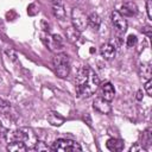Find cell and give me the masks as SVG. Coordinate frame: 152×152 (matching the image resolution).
<instances>
[{"mask_svg":"<svg viewBox=\"0 0 152 152\" xmlns=\"http://www.w3.org/2000/svg\"><path fill=\"white\" fill-rule=\"evenodd\" d=\"M76 91L82 97L91 96L100 86V78L97 74L89 66H81L75 76Z\"/></svg>","mask_w":152,"mask_h":152,"instance_id":"6da1fadb","label":"cell"},{"mask_svg":"<svg viewBox=\"0 0 152 152\" xmlns=\"http://www.w3.org/2000/svg\"><path fill=\"white\" fill-rule=\"evenodd\" d=\"M6 142H10V141H14V140H19V141H23L27 150H32L34 144L37 142L38 138H37V134L34 133V131L32 128H28V127H20L18 129H14V131H7L6 132Z\"/></svg>","mask_w":152,"mask_h":152,"instance_id":"7a4b0ae2","label":"cell"},{"mask_svg":"<svg viewBox=\"0 0 152 152\" xmlns=\"http://www.w3.org/2000/svg\"><path fill=\"white\" fill-rule=\"evenodd\" d=\"M55 72L58 77L65 78L70 72V59L66 53H57L52 59Z\"/></svg>","mask_w":152,"mask_h":152,"instance_id":"3957f363","label":"cell"},{"mask_svg":"<svg viewBox=\"0 0 152 152\" xmlns=\"http://www.w3.org/2000/svg\"><path fill=\"white\" fill-rule=\"evenodd\" d=\"M40 39L45 44V46L52 52L63 49V39L58 34H50L48 31H43L40 33Z\"/></svg>","mask_w":152,"mask_h":152,"instance_id":"277c9868","label":"cell"},{"mask_svg":"<svg viewBox=\"0 0 152 152\" xmlns=\"http://www.w3.org/2000/svg\"><path fill=\"white\" fill-rule=\"evenodd\" d=\"M52 151L57 152H76V151H82V147L78 142L70 140V139H57L53 145L51 146Z\"/></svg>","mask_w":152,"mask_h":152,"instance_id":"5b68a950","label":"cell"},{"mask_svg":"<svg viewBox=\"0 0 152 152\" xmlns=\"http://www.w3.org/2000/svg\"><path fill=\"white\" fill-rule=\"evenodd\" d=\"M71 24H72V27L76 28L78 32H82L88 26L86 14L77 7H74L71 11Z\"/></svg>","mask_w":152,"mask_h":152,"instance_id":"8992f818","label":"cell"},{"mask_svg":"<svg viewBox=\"0 0 152 152\" xmlns=\"http://www.w3.org/2000/svg\"><path fill=\"white\" fill-rule=\"evenodd\" d=\"M110 19H112V24H113L114 28L119 33H125L127 31V21L119 13V11H113L112 12V15H110Z\"/></svg>","mask_w":152,"mask_h":152,"instance_id":"52a82bcc","label":"cell"},{"mask_svg":"<svg viewBox=\"0 0 152 152\" xmlns=\"http://www.w3.org/2000/svg\"><path fill=\"white\" fill-rule=\"evenodd\" d=\"M93 107H94V109H95L96 112H99V113H101V114H108V113H110V110H112V106H110L109 101L104 100V99L101 97V96L95 97V100L93 101Z\"/></svg>","mask_w":152,"mask_h":152,"instance_id":"ba28073f","label":"cell"},{"mask_svg":"<svg viewBox=\"0 0 152 152\" xmlns=\"http://www.w3.org/2000/svg\"><path fill=\"white\" fill-rule=\"evenodd\" d=\"M115 95V89L110 82H104L100 86V96L107 101H112Z\"/></svg>","mask_w":152,"mask_h":152,"instance_id":"9c48e42d","label":"cell"},{"mask_svg":"<svg viewBox=\"0 0 152 152\" xmlns=\"http://www.w3.org/2000/svg\"><path fill=\"white\" fill-rule=\"evenodd\" d=\"M122 17H133L138 13V7L133 1H125L121 5L120 12H119Z\"/></svg>","mask_w":152,"mask_h":152,"instance_id":"30bf717a","label":"cell"},{"mask_svg":"<svg viewBox=\"0 0 152 152\" xmlns=\"http://www.w3.org/2000/svg\"><path fill=\"white\" fill-rule=\"evenodd\" d=\"M100 53L104 59L109 61L115 56V46L109 43H104L100 48Z\"/></svg>","mask_w":152,"mask_h":152,"instance_id":"8fae6325","label":"cell"},{"mask_svg":"<svg viewBox=\"0 0 152 152\" xmlns=\"http://www.w3.org/2000/svg\"><path fill=\"white\" fill-rule=\"evenodd\" d=\"M46 119L52 126H61L64 124V120H65L64 116H62L58 112H55V110H49Z\"/></svg>","mask_w":152,"mask_h":152,"instance_id":"7c38bea8","label":"cell"},{"mask_svg":"<svg viewBox=\"0 0 152 152\" xmlns=\"http://www.w3.org/2000/svg\"><path fill=\"white\" fill-rule=\"evenodd\" d=\"M6 148L10 152H25L27 150L26 145L23 141H19V140H14V141L7 142V147Z\"/></svg>","mask_w":152,"mask_h":152,"instance_id":"4fadbf2b","label":"cell"},{"mask_svg":"<svg viewBox=\"0 0 152 152\" xmlns=\"http://www.w3.org/2000/svg\"><path fill=\"white\" fill-rule=\"evenodd\" d=\"M87 24H88L93 30L97 31V30L100 28V25H101V18H100V15H99L97 13H95V12L90 13V14L87 17Z\"/></svg>","mask_w":152,"mask_h":152,"instance_id":"5bb4252c","label":"cell"},{"mask_svg":"<svg viewBox=\"0 0 152 152\" xmlns=\"http://www.w3.org/2000/svg\"><path fill=\"white\" fill-rule=\"evenodd\" d=\"M124 141L120 139H115V138H110L107 140L106 142V147L109 151H121L124 148Z\"/></svg>","mask_w":152,"mask_h":152,"instance_id":"9a60e30c","label":"cell"},{"mask_svg":"<svg viewBox=\"0 0 152 152\" xmlns=\"http://www.w3.org/2000/svg\"><path fill=\"white\" fill-rule=\"evenodd\" d=\"M140 138H141V145L144 146V148L145 150H147V147L151 145V141H152V135H151V129L150 128H147V129H145L142 133H141V135H140Z\"/></svg>","mask_w":152,"mask_h":152,"instance_id":"2e32d148","label":"cell"},{"mask_svg":"<svg viewBox=\"0 0 152 152\" xmlns=\"http://www.w3.org/2000/svg\"><path fill=\"white\" fill-rule=\"evenodd\" d=\"M65 34H66V38H68L71 43H75V42L78 39V37H80V32H78L76 28H74L72 26L65 28Z\"/></svg>","mask_w":152,"mask_h":152,"instance_id":"e0dca14e","label":"cell"},{"mask_svg":"<svg viewBox=\"0 0 152 152\" xmlns=\"http://www.w3.org/2000/svg\"><path fill=\"white\" fill-rule=\"evenodd\" d=\"M139 75L142 80L147 81V80H151V66L148 64L146 65H141L140 66V70H139Z\"/></svg>","mask_w":152,"mask_h":152,"instance_id":"ac0fdd59","label":"cell"},{"mask_svg":"<svg viewBox=\"0 0 152 152\" xmlns=\"http://www.w3.org/2000/svg\"><path fill=\"white\" fill-rule=\"evenodd\" d=\"M52 11L55 17H57V19H64L65 17L64 5H52Z\"/></svg>","mask_w":152,"mask_h":152,"instance_id":"d6986e66","label":"cell"},{"mask_svg":"<svg viewBox=\"0 0 152 152\" xmlns=\"http://www.w3.org/2000/svg\"><path fill=\"white\" fill-rule=\"evenodd\" d=\"M32 150L38 151V152H40V151H52L51 147L45 141H42V140H37V142L34 144V146H33Z\"/></svg>","mask_w":152,"mask_h":152,"instance_id":"ffe728a7","label":"cell"},{"mask_svg":"<svg viewBox=\"0 0 152 152\" xmlns=\"http://www.w3.org/2000/svg\"><path fill=\"white\" fill-rule=\"evenodd\" d=\"M145 91L148 96H152V81L151 80H147L146 83H145Z\"/></svg>","mask_w":152,"mask_h":152,"instance_id":"44dd1931","label":"cell"},{"mask_svg":"<svg viewBox=\"0 0 152 152\" xmlns=\"http://www.w3.org/2000/svg\"><path fill=\"white\" fill-rule=\"evenodd\" d=\"M135 44H137V37L133 36V34L128 36V38H127V46L132 48V46H134Z\"/></svg>","mask_w":152,"mask_h":152,"instance_id":"7402d4cb","label":"cell"},{"mask_svg":"<svg viewBox=\"0 0 152 152\" xmlns=\"http://www.w3.org/2000/svg\"><path fill=\"white\" fill-rule=\"evenodd\" d=\"M146 11H147L148 18L152 19V0H147L146 1Z\"/></svg>","mask_w":152,"mask_h":152,"instance_id":"603a6c76","label":"cell"},{"mask_svg":"<svg viewBox=\"0 0 152 152\" xmlns=\"http://www.w3.org/2000/svg\"><path fill=\"white\" fill-rule=\"evenodd\" d=\"M8 108H10V102L4 99H0V110H6Z\"/></svg>","mask_w":152,"mask_h":152,"instance_id":"cb8c5ba5","label":"cell"},{"mask_svg":"<svg viewBox=\"0 0 152 152\" xmlns=\"http://www.w3.org/2000/svg\"><path fill=\"white\" fill-rule=\"evenodd\" d=\"M141 31H142V33L146 34L147 37H151V36H152V27L148 26V25H147V26H144Z\"/></svg>","mask_w":152,"mask_h":152,"instance_id":"d4e9b609","label":"cell"},{"mask_svg":"<svg viewBox=\"0 0 152 152\" xmlns=\"http://www.w3.org/2000/svg\"><path fill=\"white\" fill-rule=\"evenodd\" d=\"M6 55L12 59V61H15L17 59V53L12 50V49H10V50H6Z\"/></svg>","mask_w":152,"mask_h":152,"instance_id":"484cf974","label":"cell"},{"mask_svg":"<svg viewBox=\"0 0 152 152\" xmlns=\"http://www.w3.org/2000/svg\"><path fill=\"white\" fill-rule=\"evenodd\" d=\"M129 151H131V152H138V151H145V148H144L142 146H140L139 144H135V145H133V146L129 148Z\"/></svg>","mask_w":152,"mask_h":152,"instance_id":"4316f807","label":"cell"},{"mask_svg":"<svg viewBox=\"0 0 152 152\" xmlns=\"http://www.w3.org/2000/svg\"><path fill=\"white\" fill-rule=\"evenodd\" d=\"M6 129L0 125V141H2V140H5L6 139Z\"/></svg>","mask_w":152,"mask_h":152,"instance_id":"83f0119b","label":"cell"},{"mask_svg":"<svg viewBox=\"0 0 152 152\" xmlns=\"http://www.w3.org/2000/svg\"><path fill=\"white\" fill-rule=\"evenodd\" d=\"M52 5H63V0H50Z\"/></svg>","mask_w":152,"mask_h":152,"instance_id":"f1b7e54d","label":"cell"},{"mask_svg":"<svg viewBox=\"0 0 152 152\" xmlns=\"http://www.w3.org/2000/svg\"><path fill=\"white\" fill-rule=\"evenodd\" d=\"M135 97H137V100H139V101H140V100L142 99V90H138V91H137V96H135Z\"/></svg>","mask_w":152,"mask_h":152,"instance_id":"f546056e","label":"cell"},{"mask_svg":"<svg viewBox=\"0 0 152 152\" xmlns=\"http://www.w3.org/2000/svg\"><path fill=\"white\" fill-rule=\"evenodd\" d=\"M0 83H1V77H0Z\"/></svg>","mask_w":152,"mask_h":152,"instance_id":"4dcf8cb0","label":"cell"}]
</instances>
